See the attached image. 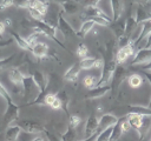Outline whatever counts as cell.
Instances as JSON below:
<instances>
[{"mask_svg":"<svg viewBox=\"0 0 151 141\" xmlns=\"http://www.w3.org/2000/svg\"><path fill=\"white\" fill-rule=\"evenodd\" d=\"M119 121V119L113 115V114H110V113H106V114H103L99 119V127H98V132H101L106 128H110V127H113L114 125H117V122Z\"/></svg>","mask_w":151,"mask_h":141,"instance_id":"8992f818","label":"cell"},{"mask_svg":"<svg viewBox=\"0 0 151 141\" xmlns=\"http://www.w3.org/2000/svg\"><path fill=\"white\" fill-rule=\"evenodd\" d=\"M130 113H136L143 116H151V108L144 106H130Z\"/></svg>","mask_w":151,"mask_h":141,"instance_id":"484cf974","label":"cell"},{"mask_svg":"<svg viewBox=\"0 0 151 141\" xmlns=\"http://www.w3.org/2000/svg\"><path fill=\"white\" fill-rule=\"evenodd\" d=\"M76 139H77V133H76V129L72 127H67L66 132L60 137L61 141H76Z\"/></svg>","mask_w":151,"mask_h":141,"instance_id":"83f0119b","label":"cell"},{"mask_svg":"<svg viewBox=\"0 0 151 141\" xmlns=\"http://www.w3.org/2000/svg\"><path fill=\"white\" fill-rule=\"evenodd\" d=\"M61 7H63L64 13H66V14H68V15H74V14H77V13L79 12V9H80L78 2H76V1H73V0H68L67 2L63 4Z\"/></svg>","mask_w":151,"mask_h":141,"instance_id":"ac0fdd59","label":"cell"},{"mask_svg":"<svg viewBox=\"0 0 151 141\" xmlns=\"http://www.w3.org/2000/svg\"><path fill=\"white\" fill-rule=\"evenodd\" d=\"M133 1H134L136 4H143V5H144V4H146V2H149L150 0H133Z\"/></svg>","mask_w":151,"mask_h":141,"instance_id":"f6af8a7d","label":"cell"},{"mask_svg":"<svg viewBox=\"0 0 151 141\" xmlns=\"http://www.w3.org/2000/svg\"><path fill=\"white\" fill-rule=\"evenodd\" d=\"M149 108H151V98H150V101H149V105H147Z\"/></svg>","mask_w":151,"mask_h":141,"instance_id":"c3c4849f","label":"cell"},{"mask_svg":"<svg viewBox=\"0 0 151 141\" xmlns=\"http://www.w3.org/2000/svg\"><path fill=\"white\" fill-rule=\"evenodd\" d=\"M13 58H14V54H12V55H9V56H6V58L0 59V69H1V68H4V67H6V66H8V65H9V62L13 60Z\"/></svg>","mask_w":151,"mask_h":141,"instance_id":"8d00e7d4","label":"cell"},{"mask_svg":"<svg viewBox=\"0 0 151 141\" xmlns=\"http://www.w3.org/2000/svg\"><path fill=\"white\" fill-rule=\"evenodd\" d=\"M9 33H11V35H12V38H13V40H15V42L18 43V46H19L20 48L26 49V51H31V47L28 46V43H27V41H26V39H25V38L20 36L18 33H15V32H13V31H11Z\"/></svg>","mask_w":151,"mask_h":141,"instance_id":"d4e9b609","label":"cell"},{"mask_svg":"<svg viewBox=\"0 0 151 141\" xmlns=\"http://www.w3.org/2000/svg\"><path fill=\"white\" fill-rule=\"evenodd\" d=\"M111 5H112V12H113V20L117 21L119 20L123 13V8H124L123 0H111Z\"/></svg>","mask_w":151,"mask_h":141,"instance_id":"ffe728a7","label":"cell"},{"mask_svg":"<svg viewBox=\"0 0 151 141\" xmlns=\"http://www.w3.org/2000/svg\"><path fill=\"white\" fill-rule=\"evenodd\" d=\"M51 1H53V2H55V4H59V5L61 6L63 4H65V2H67L68 0H51Z\"/></svg>","mask_w":151,"mask_h":141,"instance_id":"7bdbcfd3","label":"cell"},{"mask_svg":"<svg viewBox=\"0 0 151 141\" xmlns=\"http://www.w3.org/2000/svg\"><path fill=\"white\" fill-rule=\"evenodd\" d=\"M149 63H151V48H143L136 52L131 66H146Z\"/></svg>","mask_w":151,"mask_h":141,"instance_id":"3957f363","label":"cell"},{"mask_svg":"<svg viewBox=\"0 0 151 141\" xmlns=\"http://www.w3.org/2000/svg\"><path fill=\"white\" fill-rule=\"evenodd\" d=\"M99 79L100 78H97L96 75H92V74H87L84 80H83V83L84 86L87 88V89H93L98 86V82H99Z\"/></svg>","mask_w":151,"mask_h":141,"instance_id":"7402d4cb","label":"cell"},{"mask_svg":"<svg viewBox=\"0 0 151 141\" xmlns=\"http://www.w3.org/2000/svg\"><path fill=\"white\" fill-rule=\"evenodd\" d=\"M31 52H32V54H33L34 56H37V58H45V56L47 55V53H48V46H47V43L39 41V42H37V43L32 47Z\"/></svg>","mask_w":151,"mask_h":141,"instance_id":"2e32d148","label":"cell"},{"mask_svg":"<svg viewBox=\"0 0 151 141\" xmlns=\"http://www.w3.org/2000/svg\"><path fill=\"white\" fill-rule=\"evenodd\" d=\"M149 12H150V14H151V9H149Z\"/></svg>","mask_w":151,"mask_h":141,"instance_id":"681fc988","label":"cell"},{"mask_svg":"<svg viewBox=\"0 0 151 141\" xmlns=\"http://www.w3.org/2000/svg\"><path fill=\"white\" fill-rule=\"evenodd\" d=\"M110 20H113V12H112V5L111 0H97L94 4Z\"/></svg>","mask_w":151,"mask_h":141,"instance_id":"7c38bea8","label":"cell"},{"mask_svg":"<svg viewBox=\"0 0 151 141\" xmlns=\"http://www.w3.org/2000/svg\"><path fill=\"white\" fill-rule=\"evenodd\" d=\"M21 132V128L18 125L8 126L5 132V141H15Z\"/></svg>","mask_w":151,"mask_h":141,"instance_id":"e0dca14e","label":"cell"},{"mask_svg":"<svg viewBox=\"0 0 151 141\" xmlns=\"http://www.w3.org/2000/svg\"><path fill=\"white\" fill-rule=\"evenodd\" d=\"M133 15H134V19H136V22L137 24L144 22V21L151 19L150 12L145 8V6L143 4H136L134 9H133Z\"/></svg>","mask_w":151,"mask_h":141,"instance_id":"52a82bcc","label":"cell"},{"mask_svg":"<svg viewBox=\"0 0 151 141\" xmlns=\"http://www.w3.org/2000/svg\"><path fill=\"white\" fill-rule=\"evenodd\" d=\"M87 53H88V49H87V46L85 43H79L78 47H77V55L80 58V59H84L87 56Z\"/></svg>","mask_w":151,"mask_h":141,"instance_id":"4dcf8cb0","label":"cell"},{"mask_svg":"<svg viewBox=\"0 0 151 141\" xmlns=\"http://www.w3.org/2000/svg\"><path fill=\"white\" fill-rule=\"evenodd\" d=\"M111 27L118 39L122 38L123 35H125V20H117L116 24L112 25Z\"/></svg>","mask_w":151,"mask_h":141,"instance_id":"cb8c5ba5","label":"cell"},{"mask_svg":"<svg viewBox=\"0 0 151 141\" xmlns=\"http://www.w3.org/2000/svg\"><path fill=\"white\" fill-rule=\"evenodd\" d=\"M5 31H6V25L4 21H0V36L5 33Z\"/></svg>","mask_w":151,"mask_h":141,"instance_id":"60d3db41","label":"cell"},{"mask_svg":"<svg viewBox=\"0 0 151 141\" xmlns=\"http://www.w3.org/2000/svg\"><path fill=\"white\" fill-rule=\"evenodd\" d=\"M98 127H99V119L94 114L88 116L85 123V137H88L96 134L98 132Z\"/></svg>","mask_w":151,"mask_h":141,"instance_id":"ba28073f","label":"cell"},{"mask_svg":"<svg viewBox=\"0 0 151 141\" xmlns=\"http://www.w3.org/2000/svg\"><path fill=\"white\" fill-rule=\"evenodd\" d=\"M110 90H111V86L110 85L109 86H97L96 88L90 89V92L86 95V98L87 99H98V98H101L105 94H107Z\"/></svg>","mask_w":151,"mask_h":141,"instance_id":"4fadbf2b","label":"cell"},{"mask_svg":"<svg viewBox=\"0 0 151 141\" xmlns=\"http://www.w3.org/2000/svg\"><path fill=\"white\" fill-rule=\"evenodd\" d=\"M51 108H52V109H61V108H63L61 101L59 100V98H58V96H57V99L53 101V103L51 105Z\"/></svg>","mask_w":151,"mask_h":141,"instance_id":"f35d334b","label":"cell"},{"mask_svg":"<svg viewBox=\"0 0 151 141\" xmlns=\"http://www.w3.org/2000/svg\"><path fill=\"white\" fill-rule=\"evenodd\" d=\"M57 28L61 33V35L65 36V38H70V36L77 35V31L73 28V26L61 14L58 15V27Z\"/></svg>","mask_w":151,"mask_h":141,"instance_id":"5b68a950","label":"cell"},{"mask_svg":"<svg viewBox=\"0 0 151 141\" xmlns=\"http://www.w3.org/2000/svg\"><path fill=\"white\" fill-rule=\"evenodd\" d=\"M38 36H39V34H38L37 32H34V33H32L31 35H28V36L26 38V41H27L28 46L31 47V49H32V47H33L37 42H39V41H38Z\"/></svg>","mask_w":151,"mask_h":141,"instance_id":"d590c367","label":"cell"},{"mask_svg":"<svg viewBox=\"0 0 151 141\" xmlns=\"http://www.w3.org/2000/svg\"><path fill=\"white\" fill-rule=\"evenodd\" d=\"M118 123H119V127H120V129H122L123 134H124V133L130 132V129L132 128V126H131V123L129 122V120L126 119V116H125V118H123V119H120V120L118 121Z\"/></svg>","mask_w":151,"mask_h":141,"instance_id":"f546056e","label":"cell"},{"mask_svg":"<svg viewBox=\"0 0 151 141\" xmlns=\"http://www.w3.org/2000/svg\"><path fill=\"white\" fill-rule=\"evenodd\" d=\"M19 116V107L13 102L12 105H8L7 106V109H6V113H5V116H4V120L6 122V125H11L13 121H15Z\"/></svg>","mask_w":151,"mask_h":141,"instance_id":"8fae6325","label":"cell"},{"mask_svg":"<svg viewBox=\"0 0 151 141\" xmlns=\"http://www.w3.org/2000/svg\"><path fill=\"white\" fill-rule=\"evenodd\" d=\"M146 48H151V33H150V35L147 36V47Z\"/></svg>","mask_w":151,"mask_h":141,"instance_id":"bcb514c9","label":"cell"},{"mask_svg":"<svg viewBox=\"0 0 151 141\" xmlns=\"http://www.w3.org/2000/svg\"><path fill=\"white\" fill-rule=\"evenodd\" d=\"M98 133H99V132H97V133H96V134H93L92 136L85 137V139H83V140H80V141H96V139H97V135H98Z\"/></svg>","mask_w":151,"mask_h":141,"instance_id":"ab89813d","label":"cell"},{"mask_svg":"<svg viewBox=\"0 0 151 141\" xmlns=\"http://www.w3.org/2000/svg\"><path fill=\"white\" fill-rule=\"evenodd\" d=\"M80 70H81V68H80L79 63H73V65L65 72L64 79L67 80V81H70V82H74V81L78 79Z\"/></svg>","mask_w":151,"mask_h":141,"instance_id":"5bb4252c","label":"cell"},{"mask_svg":"<svg viewBox=\"0 0 151 141\" xmlns=\"http://www.w3.org/2000/svg\"><path fill=\"white\" fill-rule=\"evenodd\" d=\"M96 24H94V21L93 20H91V19H87V20H85L81 25H80V27H79V29L77 31V35L78 36H85L88 32H91L92 31V28H93V26H94Z\"/></svg>","mask_w":151,"mask_h":141,"instance_id":"d6986e66","label":"cell"},{"mask_svg":"<svg viewBox=\"0 0 151 141\" xmlns=\"http://www.w3.org/2000/svg\"><path fill=\"white\" fill-rule=\"evenodd\" d=\"M143 70H144L145 73H147V74H151V63L144 66V67H143Z\"/></svg>","mask_w":151,"mask_h":141,"instance_id":"b9f144b4","label":"cell"},{"mask_svg":"<svg viewBox=\"0 0 151 141\" xmlns=\"http://www.w3.org/2000/svg\"><path fill=\"white\" fill-rule=\"evenodd\" d=\"M4 22H5V25H6V27H7V26H11V20H9V19H6V20H5Z\"/></svg>","mask_w":151,"mask_h":141,"instance_id":"7dc6e473","label":"cell"},{"mask_svg":"<svg viewBox=\"0 0 151 141\" xmlns=\"http://www.w3.org/2000/svg\"><path fill=\"white\" fill-rule=\"evenodd\" d=\"M32 78H33L35 85H37V86L39 87V89L41 90V93H44V90H45V89L47 88V86H48V76H47L45 73L40 72V70H34V72L32 73Z\"/></svg>","mask_w":151,"mask_h":141,"instance_id":"9c48e42d","label":"cell"},{"mask_svg":"<svg viewBox=\"0 0 151 141\" xmlns=\"http://www.w3.org/2000/svg\"><path fill=\"white\" fill-rule=\"evenodd\" d=\"M18 126L21 128V130H25L31 134H38L41 132H45V128L42 125L34 120H22L18 122Z\"/></svg>","mask_w":151,"mask_h":141,"instance_id":"277c9868","label":"cell"},{"mask_svg":"<svg viewBox=\"0 0 151 141\" xmlns=\"http://www.w3.org/2000/svg\"><path fill=\"white\" fill-rule=\"evenodd\" d=\"M57 96L59 98V100L61 101V105H63V108L65 109V112L67 110V105H68V96H67V94H66V92L65 90H60L58 94H57Z\"/></svg>","mask_w":151,"mask_h":141,"instance_id":"1f68e13d","label":"cell"},{"mask_svg":"<svg viewBox=\"0 0 151 141\" xmlns=\"http://www.w3.org/2000/svg\"><path fill=\"white\" fill-rule=\"evenodd\" d=\"M31 7H34L35 9H38V11L45 16V14L47 13L48 5H47V2H46L45 0H33Z\"/></svg>","mask_w":151,"mask_h":141,"instance_id":"4316f807","label":"cell"},{"mask_svg":"<svg viewBox=\"0 0 151 141\" xmlns=\"http://www.w3.org/2000/svg\"><path fill=\"white\" fill-rule=\"evenodd\" d=\"M28 12H29L31 18L34 19L35 21H41V20H44V15H42L38 9H35L34 7H29V8H28Z\"/></svg>","mask_w":151,"mask_h":141,"instance_id":"d6a6232c","label":"cell"},{"mask_svg":"<svg viewBox=\"0 0 151 141\" xmlns=\"http://www.w3.org/2000/svg\"><path fill=\"white\" fill-rule=\"evenodd\" d=\"M136 52H137V51H136V46H134L132 42H129L125 47H120V48L117 51V54H116V58H114L117 65L124 63L130 56L134 55Z\"/></svg>","mask_w":151,"mask_h":141,"instance_id":"7a4b0ae2","label":"cell"},{"mask_svg":"<svg viewBox=\"0 0 151 141\" xmlns=\"http://www.w3.org/2000/svg\"><path fill=\"white\" fill-rule=\"evenodd\" d=\"M97 58H91V56H86L84 59L80 60L79 62V66L81 69H92V68H96V63H97Z\"/></svg>","mask_w":151,"mask_h":141,"instance_id":"44dd1931","label":"cell"},{"mask_svg":"<svg viewBox=\"0 0 151 141\" xmlns=\"http://www.w3.org/2000/svg\"><path fill=\"white\" fill-rule=\"evenodd\" d=\"M11 6H13V0H1L0 1V11H4Z\"/></svg>","mask_w":151,"mask_h":141,"instance_id":"74e56055","label":"cell"},{"mask_svg":"<svg viewBox=\"0 0 151 141\" xmlns=\"http://www.w3.org/2000/svg\"><path fill=\"white\" fill-rule=\"evenodd\" d=\"M31 141H45V139H44L42 136H40V135H38V136H35L34 139H32Z\"/></svg>","mask_w":151,"mask_h":141,"instance_id":"ee69618b","label":"cell"},{"mask_svg":"<svg viewBox=\"0 0 151 141\" xmlns=\"http://www.w3.org/2000/svg\"><path fill=\"white\" fill-rule=\"evenodd\" d=\"M22 88L25 92V98H26V102L27 103H34L39 96L42 94L41 90L39 89V87L35 85L32 75H25L24 76V82H22Z\"/></svg>","mask_w":151,"mask_h":141,"instance_id":"6da1fadb","label":"cell"},{"mask_svg":"<svg viewBox=\"0 0 151 141\" xmlns=\"http://www.w3.org/2000/svg\"><path fill=\"white\" fill-rule=\"evenodd\" d=\"M81 122V119L78 116V115H71L70 119H68V127H72V128H77Z\"/></svg>","mask_w":151,"mask_h":141,"instance_id":"e575fe53","label":"cell"},{"mask_svg":"<svg viewBox=\"0 0 151 141\" xmlns=\"http://www.w3.org/2000/svg\"><path fill=\"white\" fill-rule=\"evenodd\" d=\"M24 74L21 73L20 69L18 68H11L8 70V78L11 80L12 83H14L15 86H21L22 87V82H24Z\"/></svg>","mask_w":151,"mask_h":141,"instance_id":"9a60e30c","label":"cell"},{"mask_svg":"<svg viewBox=\"0 0 151 141\" xmlns=\"http://www.w3.org/2000/svg\"><path fill=\"white\" fill-rule=\"evenodd\" d=\"M0 96L6 101V103H7V106L8 105H11V103H13V101H12V98H11V95H9V93H8V90L5 88V86L0 82Z\"/></svg>","mask_w":151,"mask_h":141,"instance_id":"f1b7e54d","label":"cell"},{"mask_svg":"<svg viewBox=\"0 0 151 141\" xmlns=\"http://www.w3.org/2000/svg\"><path fill=\"white\" fill-rule=\"evenodd\" d=\"M33 0H13V5L19 8H29Z\"/></svg>","mask_w":151,"mask_h":141,"instance_id":"836d02e7","label":"cell"},{"mask_svg":"<svg viewBox=\"0 0 151 141\" xmlns=\"http://www.w3.org/2000/svg\"><path fill=\"white\" fill-rule=\"evenodd\" d=\"M126 119L129 120L132 128L137 132V134L139 136V132H140V129L143 127V123H144V116L139 115V114H136V113H127Z\"/></svg>","mask_w":151,"mask_h":141,"instance_id":"30bf717a","label":"cell"},{"mask_svg":"<svg viewBox=\"0 0 151 141\" xmlns=\"http://www.w3.org/2000/svg\"><path fill=\"white\" fill-rule=\"evenodd\" d=\"M144 82L143 76H140L139 74H131L127 76V83L130 85L131 88H139Z\"/></svg>","mask_w":151,"mask_h":141,"instance_id":"603a6c76","label":"cell"}]
</instances>
